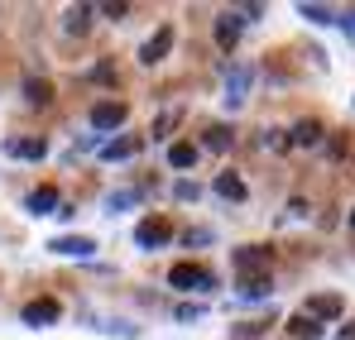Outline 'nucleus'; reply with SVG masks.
Returning <instances> with one entry per match:
<instances>
[{
  "instance_id": "1",
  "label": "nucleus",
  "mask_w": 355,
  "mask_h": 340,
  "mask_svg": "<svg viewBox=\"0 0 355 340\" xmlns=\"http://www.w3.org/2000/svg\"><path fill=\"white\" fill-rule=\"evenodd\" d=\"M231 269H236L240 278H264V274H269V249L240 244V249H231Z\"/></svg>"
},
{
  "instance_id": "2",
  "label": "nucleus",
  "mask_w": 355,
  "mask_h": 340,
  "mask_svg": "<svg viewBox=\"0 0 355 340\" xmlns=\"http://www.w3.org/2000/svg\"><path fill=\"white\" fill-rule=\"evenodd\" d=\"M168 283L178 292H202V287H216V278L207 274V269H197V264H173L168 269Z\"/></svg>"
},
{
  "instance_id": "3",
  "label": "nucleus",
  "mask_w": 355,
  "mask_h": 340,
  "mask_svg": "<svg viewBox=\"0 0 355 340\" xmlns=\"http://www.w3.org/2000/svg\"><path fill=\"white\" fill-rule=\"evenodd\" d=\"M173 240V226L164 221V216H144L139 226H135V244L139 249H159V244H168Z\"/></svg>"
},
{
  "instance_id": "4",
  "label": "nucleus",
  "mask_w": 355,
  "mask_h": 340,
  "mask_svg": "<svg viewBox=\"0 0 355 340\" xmlns=\"http://www.w3.org/2000/svg\"><path fill=\"white\" fill-rule=\"evenodd\" d=\"M341 312H346V302H341L336 292H317V297L302 302V316H307V321H336Z\"/></svg>"
},
{
  "instance_id": "5",
  "label": "nucleus",
  "mask_w": 355,
  "mask_h": 340,
  "mask_svg": "<svg viewBox=\"0 0 355 340\" xmlns=\"http://www.w3.org/2000/svg\"><path fill=\"white\" fill-rule=\"evenodd\" d=\"M49 249L62 254V259H92V254H96V240H92V235H53Z\"/></svg>"
},
{
  "instance_id": "6",
  "label": "nucleus",
  "mask_w": 355,
  "mask_h": 340,
  "mask_svg": "<svg viewBox=\"0 0 355 340\" xmlns=\"http://www.w3.org/2000/svg\"><path fill=\"white\" fill-rule=\"evenodd\" d=\"M62 316V307H58V297H34V302H24V326H53Z\"/></svg>"
},
{
  "instance_id": "7",
  "label": "nucleus",
  "mask_w": 355,
  "mask_h": 340,
  "mask_svg": "<svg viewBox=\"0 0 355 340\" xmlns=\"http://www.w3.org/2000/svg\"><path fill=\"white\" fill-rule=\"evenodd\" d=\"M5 154L10 159H44L49 154V139L44 134H15V139H5Z\"/></svg>"
},
{
  "instance_id": "8",
  "label": "nucleus",
  "mask_w": 355,
  "mask_h": 340,
  "mask_svg": "<svg viewBox=\"0 0 355 340\" xmlns=\"http://www.w3.org/2000/svg\"><path fill=\"white\" fill-rule=\"evenodd\" d=\"M125 101H96L92 106V129H120L125 125Z\"/></svg>"
},
{
  "instance_id": "9",
  "label": "nucleus",
  "mask_w": 355,
  "mask_h": 340,
  "mask_svg": "<svg viewBox=\"0 0 355 340\" xmlns=\"http://www.w3.org/2000/svg\"><path fill=\"white\" fill-rule=\"evenodd\" d=\"M245 91H250V67L231 62V67H226V106H231V111L245 106Z\"/></svg>"
},
{
  "instance_id": "10",
  "label": "nucleus",
  "mask_w": 355,
  "mask_h": 340,
  "mask_svg": "<svg viewBox=\"0 0 355 340\" xmlns=\"http://www.w3.org/2000/svg\"><path fill=\"white\" fill-rule=\"evenodd\" d=\"M168 48H173V29L164 24V29H159V34L139 48V62H144V67H154V62H164V57H168Z\"/></svg>"
},
{
  "instance_id": "11",
  "label": "nucleus",
  "mask_w": 355,
  "mask_h": 340,
  "mask_svg": "<svg viewBox=\"0 0 355 340\" xmlns=\"http://www.w3.org/2000/svg\"><path fill=\"white\" fill-rule=\"evenodd\" d=\"M327 139V129H322V120H297L293 134H288V144H297V149H317Z\"/></svg>"
},
{
  "instance_id": "12",
  "label": "nucleus",
  "mask_w": 355,
  "mask_h": 340,
  "mask_svg": "<svg viewBox=\"0 0 355 340\" xmlns=\"http://www.w3.org/2000/svg\"><path fill=\"white\" fill-rule=\"evenodd\" d=\"M24 206H29L34 216H53V211H58V187H34Z\"/></svg>"
},
{
  "instance_id": "13",
  "label": "nucleus",
  "mask_w": 355,
  "mask_h": 340,
  "mask_svg": "<svg viewBox=\"0 0 355 340\" xmlns=\"http://www.w3.org/2000/svg\"><path fill=\"white\" fill-rule=\"evenodd\" d=\"M216 197H226V202H245V197H250V187L226 168V172H216Z\"/></svg>"
},
{
  "instance_id": "14",
  "label": "nucleus",
  "mask_w": 355,
  "mask_h": 340,
  "mask_svg": "<svg viewBox=\"0 0 355 340\" xmlns=\"http://www.w3.org/2000/svg\"><path fill=\"white\" fill-rule=\"evenodd\" d=\"M202 144H207L211 154H226V149L236 144V129H231V125H207V134H202Z\"/></svg>"
},
{
  "instance_id": "15",
  "label": "nucleus",
  "mask_w": 355,
  "mask_h": 340,
  "mask_svg": "<svg viewBox=\"0 0 355 340\" xmlns=\"http://www.w3.org/2000/svg\"><path fill=\"white\" fill-rule=\"evenodd\" d=\"M240 29H245V19H240L236 10H226V15H221V19H216V39H221V44H226V48H236Z\"/></svg>"
},
{
  "instance_id": "16",
  "label": "nucleus",
  "mask_w": 355,
  "mask_h": 340,
  "mask_svg": "<svg viewBox=\"0 0 355 340\" xmlns=\"http://www.w3.org/2000/svg\"><path fill=\"white\" fill-rule=\"evenodd\" d=\"M139 144H144V139L125 134V139H111V144H101V154H106V159H135V154H139Z\"/></svg>"
},
{
  "instance_id": "17",
  "label": "nucleus",
  "mask_w": 355,
  "mask_h": 340,
  "mask_svg": "<svg viewBox=\"0 0 355 340\" xmlns=\"http://www.w3.org/2000/svg\"><path fill=\"white\" fill-rule=\"evenodd\" d=\"M139 202H144V187H125V192H111V197H106V211L116 216L125 206H139Z\"/></svg>"
},
{
  "instance_id": "18",
  "label": "nucleus",
  "mask_w": 355,
  "mask_h": 340,
  "mask_svg": "<svg viewBox=\"0 0 355 340\" xmlns=\"http://www.w3.org/2000/svg\"><path fill=\"white\" fill-rule=\"evenodd\" d=\"M24 101H29V106H49V101H53V87H49L44 77H29V82H24Z\"/></svg>"
},
{
  "instance_id": "19",
  "label": "nucleus",
  "mask_w": 355,
  "mask_h": 340,
  "mask_svg": "<svg viewBox=\"0 0 355 340\" xmlns=\"http://www.w3.org/2000/svg\"><path fill=\"white\" fill-rule=\"evenodd\" d=\"M87 24H92V5H72V10H67V19H62V29H67V34H87Z\"/></svg>"
},
{
  "instance_id": "20",
  "label": "nucleus",
  "mask_w": 355,
  "mask_h": 340,
  "mask_svg": "<svg viewBox=\"0 0 355 340\" xmlns=\"http://www.w3.org/2000/svg\"><path fill=\"white\" fill-rule=\"evenodd\" d=\"M288 336H293V340H317V336H322V326L307 321V316L297 312V316H288Z\"/></svg>"
},
{
  "instance_id": "21",
  "label": "nucleus",
  "mask_w": 355,
  "mask_h": 340,
  "mask_svg": "<svg viewBox=\"0 0 355 340\" xmlns=\"http://www.w3.org/2000/svg\"><path fill=\"white\" fill-rule=\"evenodd\" d=\"M269 297V274L264 278H240V302H259Z\"/></svg>"
},
{
  "instance_id": "22",
  "label": "nucleus",
  "mask_w": 355,
  "mask_h": 340,
  "mask_svg": "<svg viewBox=\"0 0 355 340\" xmlns=\"http://www.w3.org/2000/svg\"><path fill=\"white\" fill-rule=\"evenodd\" d=\"M297 15H302L307 24H331V19H336L331 5H297Z\"/></svg>"
},
{
  "instance_id": "23",
  "label": "nucleus",
  "mask_w": 355,
  "mask_h": 340,
  "mask_svg": "<svg viewBox=\"0 0 355 340\" xmlns=\"http://www.w3.org/2000/svg\"><path fill=\"white\" fill-rule=\"evenodd\" d=\"M168 163H173V168H192V163H197V144H173V149H168Z\"/></svg>"
},
{
  "instance_id": "24",
  "label": "nucleus",
  "mask_w": 355,
  "mask_h": 340,
  "mask_svg": "<svg viewBox=\"0 0 355 340\" xmlns=\"http://www.w3.org/2000/svg\"><path fill=\"white\" fill-rule=\"evenodd\" d=\"M173 197H178V202H197V197H202V187H197L192 177H178V182H173Z\"/></svg>"
},
{
  "instance_id": "25",
  "label": "nucleus",
  "mask_w": 355,
  "mask_h": 340,
  "mask_svg": "<svg viewBox=\"0 0 355 340\" xmlns=\"http://www.w3.org/2000/svg\"><path fill=\"white\" fill-rule=\"evenodd\" d=\"M231 336L236 340H259L264 336V321H240V326H231Z\"/></svg>"
},
{
  "instance_id": "26",
  "label": "nucleus",
  "mask_w": 355,
  "mask_h": 340,
  "mask_svg": "<svg viewBox=\"0 0 355 340\" xmlns=\"http://www.w3.org/2000/svg\"><path fill=\"white\" fill-rule=\"evenodd\" d=\"M178 115H182V111H164L159 120H154V129H149V134H154V139H164V134H168V129L178 125Z\"/></svg>"
},
{
  "instance_id": "27",
  "label": "nucleus",
  "mask_w": 355,
  "mask_h": 340,
  "mask_svg": "<svg viewBox=\"0 0 355 340\" xmlns=\"http://www.w3.org/2000/svg\"><path fill=\"white\" fill-rule=\"evenodd\" d=\"M264 149H274V154H279V149H288V139H284V129H264Z\"/></svg>"
},
{
  "instance_id": "28",
  "label": "nucleus",
  "mask_w": 355,
  "mask_h": 340,
  "mask_svg": "<svg viewBox=\"0 0 355 340\" xmlns=\"http://www.w3.org/2000/svg\"><path fill=\"white\" fill-rule=\"evenodd\" d=\"M331 24H341V34H351V39H355V10H341Z\"/></svg>"
},
{
  "instance_id": "29",
  "label": "nucleus",
  "mask_w": 355,
  "mask_h": 340,
  "mask_svg": "<svg viewBox=\"0 0 355 340\" xmlns=\"http://www.w3.org/2000/svg\"><path fill=\"white\" fill-rule=\"evenodd\" d=\"M207 307H178V321H202Z\"/></svg>"
},
{
  "instance_id": "30",
  "label": "nucleus",
  "mask_w": 355,
  "mask_h": 340,
  "mask_svg": "<svg viewBox=\"0 0 355 340\" xmlns=\"http://www.w3.org/2000/svg\"><path fill=\"white\" fill-rule=\"evenodd\" d=\"M302 216H307V202L293 197V202H288V221H302Z\"/></svg>"
},
{
  "instance_id": "31",
  "label": "nucleus",
  "mask_w": 355,
  "mask_h": 340,
  "mask_svg": "<svg viewBox=\"0 0 355 340\" xmlns=\"http://www.w3.org/2000/svg\"><path fill=\"white\" fill-rule=\"evenodd\" d=\"M182 240H187V249H192V244H207V240H211V230H187Z\"/></svg>"
},
{
  "instance_id": "32",
  "label": "nucleus",
  "mask_w": 355,
  "mask_h": 340,
  "mask_svg": "<svg viewBox=\"0 0 355 340\" xmlns=\"http://www.w3.org/2000/svg\"><path fill=\"white\" fill-rule=\"evenodd\" d=\"M92 77H96V82H111V77H116V67H111V62H96V72H92Z\"/></svg>"
},
{
  "instance_id": "33",
  "label": "nucleus",
  "mask_w": 355,
  "mask_h": 340,
  "mask_svg": "<svg viewBox=\"0 0 355 340\" xmlns=\"http://www.w3.org/2000/svg\"><path fill=\"white\" fill-rule=\"evenodd\" d=\"M336 340H355V326H346V331H341V336H336Z\"/></svg>"
},
{
  "instance_id": "34",
  "label": "nucleus",
  "mask_w": 355,
  "mask_h": 340,
  "mask_svg": "<svg viewBox=\"0 0 355 340\" xmlns=\"http://www.w3.org/2000/svg\"><path fill=\"white\" fill-rule=\"evenodd\" d=\"M351 230H355V211H351Z\"/></svg>"
}]
</instances>
